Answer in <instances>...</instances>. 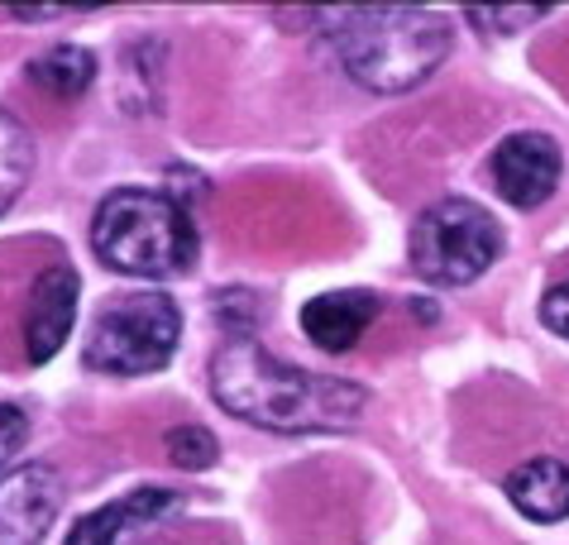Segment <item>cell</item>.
Segmentation results:
<instances>
[{"mask_svg":"<svg viewBox=\"0 0 569 545\" xmlns=\"http://www.w3.org/2000/svg\"><path fill=\"white\" fill-rule=\"evenodd\" d=\"M211 393L230 416L268 430H345L369 407V393L359 383L321 378L282 364L244 330H234L216 349Z\"/></svg>","mask_w":569,"mask_h":545,"instance_id":"obj_1","label":"cell"},{"mask_svg":"<svg viewBox=\"0 0 569 545\" xmlns=\"http://www.w3.org/2000/svg\"><path fill=\"white\" fill-rule=\"evenodd\" d=\"M340 68L369 91H412L450 53V24L417 6H355L330 24Z\"/></svg>","mask_w":569,"mask_h":545,"instance_id":"obj_2","label":"cell"},{"mask_svg":"<svg viewBox=\"0 0 569 545\" xmlns=\"http://www.w3.org/2000/svg\"><path fill=\"white\" fill-rule=\"evenodd\" d=\"M91 249L124 278H178L197 264V226L192 211L168 191L116 187L97 206Z\"/></svg>","mask_w":569,"mask_h":545,"instance_id":"obj_3","label":"cell"},{"mask_svg":"<svg viewBox=\"0 0 569 545\" xmlns=\"http://www.w3.org/2000/svg\"><path fill=\"white\" fill-rule=\"evenodd\" d=\"M182 340V311L168 293H124L106 301L91 320V335L82 345V364L97 374L139 378L158 374Z\"/></svg>","mask_w":569,"mask_h":545,"instance_id":"obj_4","label":"cell"},{"mask_svg":"<svg viewBox=\"0 0 569 545\" xmlns=\"http://www.w3.org/2000/svg\"><path fill=\"white\" fill-rule=\"evenodd\" d=\"M498 254L502 230L479 201L446 197L426 206L412 226V268L436 287H465L483 278Z\"/></svg>","mask_w":569,"mask_h":545,"instance_id":"obj_5","label":"cell"},{"mask_svg":"<svg viewBox=\"0 0 569 545\" xmlns=\"http://www.w3.org/2000/svg\"><path fill=\"white\" fill-rule=\"evenodd\" d=\"M62 507V478L53 464H20L0 478V545H39Z\"/></svg>","mask_w":569,"mask_h":545,"instance_id":"obj_6","label":"cell"},{"mask_svg":"<svg viewBox=\"0 0 569 545\" xmlns=\"http://www.w3.org/2000/svg\"><path fill=\"white\" fill-rule=\"evenodd\" d=\"M493 187L498 197L517 206V211H531L541 206L550 191L560 187V149L550 135H508L493 149Z\"/></svg>","mask_w":569,"mask_h":545,"instance_id":"obj_7","label":"cell"},{"mask_svg":"<svg viewBox=\"0 0 569 545\" xmlns=\"http://www.w3.org/2000/svg\"><path fill=\"white\" fill-rule=\"evenodd\" d=\"M77 316V272L68 264H53L39 272L34 293H29V316H24V349L29 364H49L72 330Z\"/></svg>","mask_w":569,"mask_h":545,"instance_id":"obj_8","label":"cell"},{"mask_svg":"<svg viewBox=\"0 0 569 545\" xmlns=\"http://www.w3.org/2000/svg\"><path fill=\"white\" fill-rule=\"evenodd\" d=\"M378 316V297L373 293H321L311 297L302 307V330L316 349H326V355H345V349L359 345V335L373 326Z\"/></svg>","mask_w":569,"mask_h":545,"instance_id":"obj_9","label":"cell"},{"mask_svg":"<svg viewBox=\"0 0 569 545\" xmlns=\"http://www.w3.org/2000/svg\"><path fill=\"white\" fill-rule=\"evenodd\" d=\"M508 498L531 522H565L569 517V464L565 459H531L508 474Z\"/></svg>","mask_w":569,"mask_h":545,"instance_id":"obj_10","label":"cell"},{"mask_svg":"<svg viewBox=\"0 0 569 545\" xmlns=\"http://www.w3.org/2000/svg\"><path fill=\"white\" fill-rule=\"evenodd\" d=\"M172 507H182L178 493L139 488V493H130V498L110 503V507H101V512H87V517L68 532V545H116L120 526H130V522H158V517H163V512H172Z\"/></svg>","mask_w":569,"mask_h":545,"instance_id":"obj_11","label":"cell"},{"mask_svg":"<svg viewBox=\"0 0 569 545\" xmlns=\"http://www.w3.org/2000/svg\"><path fill=\"white\" fill-rule=\"evenodd\" d=\"M24 77L43 96H53V101H77V96L97 82V58L77 43H58V48H49V53H39L34 62H29Z\"/></svg>","mask_w":569,"mask_h":545,"instance_id":"obj_12","label":"cell"},{"mask_svg":"<svg viewBox=\"0 0 569 545\" xmlns=\"http://www.w3.org/2000/svg\"><path fill=\"white\" fill-rule=\"evenodd\" d=\"M29 172H34V135L0 106V216H6L10 201L24 191Z\"/></svg>","mask_w":569,"mask_h":545,"instance_id":"obj_13","label":"cell"},{"mask_svg":"<svg viewBox=\"0 0 569 545\" xmlns=\"http://www.w3.org/2000/svg\"><path fill=\"white\" fill-rule=\"evenodd\" d=\"M220 455V445L207 426H178L168 430V459L178 464V469H211Z\"/></svg>","mask_w":569,"mask_h":545,"instance_id":"obj_14","label":"cell"},{"mask_svg":"<svg viewBox=\"0 0 569 545\" xmlns=\"http://www.w3.org/2000/svg\"><path fill=\"white\" fill-rule=\"evenodd\" d=\"M550 6H512V10H483V6H469V20H479L483 34H517L521 24H531V20H541Z\"/></svg>","mask_w":569,"mask_h":545,"instance_id":"obj_15","label":"cell"},{"mask_svg":"<svg viewBox=\"0 0 569 545\" xmlns=\"http://www.w3.org/2000/svg\"><path fill=\"white\" fill-rule=\"evenodd\" d=\"M29 436V416L20 407H10V403H0V469L20 455V445Z\"/></svg>","mask_w":569,"mask_h":545,"instance_id":"obj_16","label":"cell"},{"mask_svg":"<svg viewBox=\"0 0 569 545\" xmlns=\"http://www.w3.org/2000/svg\"><path fill=\"white\" fill-rule=\"evenodd\" d=\"M541 320L556 335H569V278L565 283H556L550 293L541 297Z\"/></svg>","mask_w":569,"mask_h":545,"instance_id":"obj_17","label":"cell"}]
</instances>
